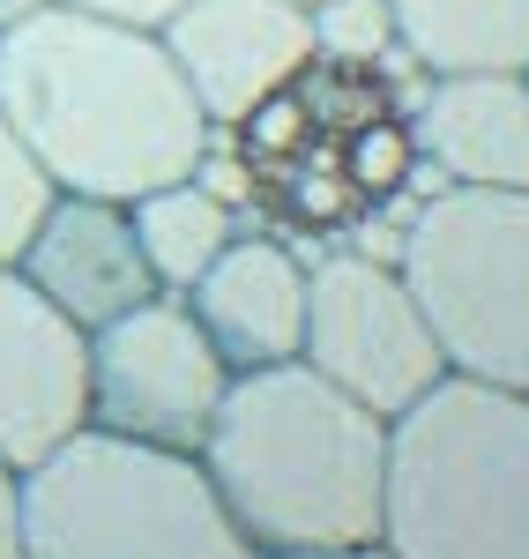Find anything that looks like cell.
I'll list each match as a JSON object with an SVG mask.
<instances>
[{
  "label": "cell",
  "instance_id": "cell-1",
  "mask_svg": "<svg viewBox=\"0 0 529 559\" xmlns=\"http://www.w3.org/2000/svg\"><path fill=\"white\" fill-rule=\"evenodd\" d=\"M0 120L23 134L52 194L142 202L209 150V112L157 31L38 0L0 23Z\"/></svg>",
  "mask_w": 529,
  "mask_h": 559
},
{
  "label": "cell",
  "instance_id": "cell-2",
  "mask_svg": "<svg viewBox=\"0 0 529 559\" xmlns=\"http://www.w3.org/2000/svg\"><path fill=\"white\" fill-rule=\"evenodd\" d=\"M202 471L262 559L365 552L388 530V418L306 358L231 373Z\"/></svg>",
  "mask_w": 529,
  "mask_h": 559
},
{
  "label": "cell",
  "instance_id": "cell-3",
  "mask_svg": "<svg viewBox=\"0 0 529 559\" xmlns=\"http://www.w3.org/2000/svg\"><path fill=\"white\" fill-rule=\"evenodd\" d=\"M396 559H529V395L447 373L388 426Z\"/></svg>",
  "mask_w": 529,
  "mask_h": 559
},
{
  "label": "cell",
  "instance_id": "cell-4",
  "mask_svg": "<svg viewBox=\"0 0 529 559\" xmlns=\"http://www.w3.org/2000/svg\"><path fill=\"white\" fill-rule=\"evenodd\" d=\"M23 559H262L202 455L83 426L23 471Z\"/></svg>",
  "mask_w": 529,
  "mask_h": 559
},
{
  "label": "cell",
  "instance_id": "cell-5",
  "mask_svg": "<svg viewBox=\"0 0 529 559\" xmlns=\"http://www.w3.org/2000/svg\"><path fill=\"white\" fill-rule=\"evenodd\" d=\"M396 269L447 373L529 395V187H441L402 224Z\"/></svg>",
  "mask_w": 529,
  "mask_h": 559
},
{
  "label": "cell",
  "instance_id": "cell-6",
  "mask_svg": "<svg viewBox=\"0 0 529 559\" xmlns=\"http://www.w3.org/2000/svg\"><path fill=\"white\" fill-rule=\"evenodd\" d=\"M224 395H231V366L194 321L187 292H157L134 313L89 329V426L97 432L202 455Z\"/></svg>",
  "mask_w": 529,
  "mask_h": 559
},
{
  "label": "cell",
  "instance_id": "cell-7",
  "mask_svg": "<svg viewBox=\"0 0 529 559\" xmlns=\"http://www.w3.org/2000/svg\"><path fill=\"white\" fill-rule=\"evenodd\" d=\"M299 358L321 381L358 395L365 411H381L388 426L447 381L441 336L418 313L402 269L381 254H358V247L306 269V350Z\"/></svg>",
  "mask_w": 529,
  "mask_h": 559
},
{
  "label": "cell",
  "instance_id": "cell-8",
  "mask_svg": "<svg viewBox=\"0 0 529 559\" xmlns=\"http://www.w3.org/2000/svg\"><path fill=\"white\" fill-rule=\"evenodd\" d=\"M157 38L217 134L247 128L262 105H276L321 68L306 0H187Z\"/></svg>",
  "mask_w": 529,
  "mask_h": 559
},
{
  "label": "cell",
  "instance_id": "cell-9",
  "mask_svg": "<svg viewBox=\"0 0 529 559\" xmlns=\"http://www.w3.org/2000/svg\"><path fill=\"white\" fill-rule=\"evenodd\" d=\"M89 426V336L0 261V463L31 471Z\"/></svg>",
  "mask_w": 529,
  "mask_h": 559
},
{
  "label": "cell",
  "instance_id": "cell-10",
  "mask_svg": "<svg viewBox=\"0 0 529 559\" xmlns=\"http://www.w3.org/2000/svg\"><path fill=\"white\" fill-rule=\"evenodd\" d=\"M15 269L83 336L105 329V321H120V313H134L142 299H157L149 254L134 239V210L128 202H97V194H52V210L38 216V231L15 254Z\"/></svg>",
  "mask_w": 529,
  "mask_h": 559
},
{
  "label": "cell",
  "instance_id": "cell-11",
  "mask_svg": "<svg viewBox=\"0 0 529 559\" xmlns=\"http://www.w3.org/2000/svg\"><path fill=\"white\" fill-rule=\"evenodd\" d=\"M306 269L284 239L268 231H239L194 284L187 306L209 329V344L231 373H262V366H291L306 350Z\"/></svg>",
  "mask_w": 529,
  "mask_h": 559
},
{
  "label": "cell",
  "instance_id": "cell-12",
  "mask_svg": "<svg viewBox=\"0 0 529 559\" xmlns=\"http://www.w3.org/2000/svg\"><path fill=\"white\" fill-rule=\"evenodd\" d=\"M402 128L447 187H529V75H425Z\"/></svg>",
  "mask_w": 529,
  "mask_h": 559
},
{
  "label": "cell",
  "instance_id": "cell-13",
  "mask_svg": "<svg viewBox=\"0 0 529 559\" xmlns=\"http://www.w3.org/2000/svg\"><path fill=\"white\" fill-rule=\"evenodd\" d=\"M418 75H529V0H388Z\"/></svg>",
  "mask_w": 529,
  "mask_h": 559
},
{
  "label": "cell",
  "instance_id": "cell-14",
  "mask_svg": "<svg viewBox=\"0 0 529 559\" xmlns=\"http://www.w3.org/2000/svg\"><path fill=\"white\" fill-rule=\"evenodd\" d=\"M134 210V239H142V254H149V276H157V292H187L209 261L239 239V224H231V202L209 194L202 179L187 173L172 187H149Z\"/></svg>",
  "mask_w": 529,
  "mask_h": 559
},
{
  "label": "cell",
  "instance_id": "cell-15",
  "mask_svg": "<svg viewBox=\"0 0 529 559\" xmlns=\"http://www.w3.org/2000/svg\"><path fill=\"white\" fill-rule=\"evenodd\" d=\"M402 52L388 0H313V60L321 68H373Z\"/></svg>",
  "mask_w": 529,
  "mask_h": 559
},
{
  "label": "cell",
  "instance_id": "cell-16",
  "mask_svg": "<svg viewBox=\"0 0 529 559\" xmlns=\"http://www.w3.org/2000/svg\"><path fill=\"white\" fill-rule=\"evenodd\" d=\"M52 210V179L38 173V157L23 150V134L0 120V261H15L31 247L38 216Z\"/></svg>",
  "mask_w": 529,
  "mask_h": 559
},
{
  "label": "cell",
  "instance_id": "cell-17",
  "mask_svg": "<svg viewBox=\"0 0 529 559\" xmlns=\"http://www.w3.org/2000/svg\"><path fill=\"white\" fill-rule=\"evenodd\" d=\"M60 8H83V15H105V23H142V31H165L187 0H60Z\"/></svg>",
  "mask_w": 529,
  "mask_h": 559
},
{
  "label": "cell",
  "instance_id": "cell-18",
  "mask_svg": "<svg viewBox=\"0 0 529 559\" xmlns=\"http://www.w3.org/2000/svg\"><path fill=\"white\" fill-rule=\"evenodd\" d=\"M0 559H23V471L0 463Z\"/></svg>",
  "mask_w": 529,
  "mask_h": 559
},
{
  "label": "cell",
  "instance_id": "cell-19",
  "mask_svg": "<svg viewBox=\"0 0 529 559\" xmlns=\"http://www.w3.org/2000/svg\"><path fill=\"white\" fill-rule=\"evenodd\" d=\"M313 559H396L388 545H365V552H313Z\"/></svg>",
  "mask_w": 529,
  "mask_h": 559
},
{
  "label": "cell",
  "instance_id": "cell-20",
  "mask_svg": "<svg viewBox=\"0 0 529 559\" xmlns=\"http://www.w3.org/2000/svg\"><path fill=\"white\" fill-rule=\"evenodd\" d=\"M38 0H0V23H15V15H31Z\"/></svg>",
  "mask_w": 529,
  "mask_h": 559
},
{
  "label": "cell",
  "instance_id": "cell-21",
  "mask_svg": "<svg viewBox=\"0 0 529 559\" xmlns=\"http://www.w3.org/2000/svg\"><path fill=\"white\" fill-rule=\"evenodd\" d=\"M306 8H313V0H306Z\"/></svg>",
  "mask_w": 529,
  "mask_h": 559
}]
</instances>
